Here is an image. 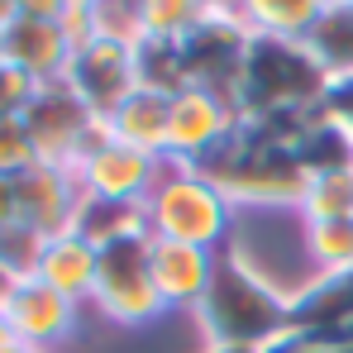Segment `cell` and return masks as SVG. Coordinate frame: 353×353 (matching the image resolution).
<instances>
[{
	"label": "cell",
	"mask_w": 353,
	"mask_h": 353,
	"mask_svg": "<svg viewBox=\"0 0 353 353\" xmlns=\"http://www.w3.org/2000/svg\"><path fill=\"white\" fill-rule=\"evenodd\" d=\"M24 353H39V349H24Z\"/></svg>",
	"instance_id": "obj_36"
},
{
	"label": "cell",
	"mask_w": 353,
	"mask_h": 353,
	"mask_svg": "<svg viewBox=\"0 0 353 353\" xmlns=\"http://www.w3.org/2000/svg\"><path fill=\"white\" fill-rule=\"evenodd\" d=\"M268 353H353V334H330V339H315V334H287L282 344H272Z\"/></svg>",
	"instance_id": "obj_31"
},
{
	"label": "cell",
	"mask_w": 353,
	"mask_h": 353,
	"mask_svg": "<svg viewBox=\"0 0 353 353\" xmlns=\"http://www.w3.org/2000/svg\"><path fill=\"white\" fill-rule=\"evenodd\" d=\"M96 34L110 39V43H124V48H139L148 39L143 5H134V0H96Z\"/></svg>",
	"instance_id": "obj_26"
},
{
	"label": "cell",
	"mask_w": 353,
	"mask_h": 353,
	"mask_svg": "<svg viewBox=\"0 0 353 353\" xmlns=\"http://www.w3.org/2000/svg\"><path fill=\"white\" fill-rule=\"evenodd\" d=\"M191 320H196L205 344L248 353H268L272 344H282L292 334V305L277 292H268L263 282H253L230 258H220V272Z\"/></svg>",
	"instance_id": "obj_2"
},
{
	"label": "cell",
	"mask_w": 353,
	"mask_h": 353,
	"mask_svg": "<svg viewBox=\"0 0 353 353\" xmlns=\"http://www.w3.org/2000/svg\"><path fill=\"white\" fill-rule=\"evenodd\" d=\"M39 163L24 119H0V176H19Z\"/></svg>",
	"instance_id": "obj_27"
},
{
	"label": "cell",
	"mask_w": 353,
	"mask_h": 353,
	"mask_svg": "<svg viewBox=\"0 0 353 353\" xmlns=\"http://www.w3.org/2000/svg\"><path fill=\"white\" fill-rule=\"evenodd\" d=\"M148 268H153V287L163 296L168 315L172 310L196 315L220 272V253L196 248V243H172V239H148Z\"/></svg>",
	"instance_id": "obj_14"
},
{
	"label": "cell",
	"mask_w": 353,
	"mask_h": 353,
	"mask_svg": "<svg viewBox=\"0 0 353 353\" xmlns=\"http://www.w3.org/2000/svg\"><path fill=\"white\" fill-rule=\"evenodd\" d=\"M96 268H101V248L86 243L77 230L53 234L43 243V263H39V282H48L53 292L72 296L77 305H91L96 292Z\"/></svg>",
	"instance_id": "obj_16"
},
{
	"label": "cell",
	"mask_w": 353,
	"mask_h": 353,
	"mask_svg": "<svg viewBox=\"0 0 353 353\" xmlns=\"http://www.w3.org/2000/svg\"><path fill=\"white\" fill-rule=\"evenodd\" d=\"M14 287H19V277L0 263V315H5V305H10V296H14Z\"/></svg>",
	"instance_id": "obj_33"
},
{
	"label": "cell",
	"mask_w": 353,
	"mask_h": 353,
	"mask_svg": "<svg viewBox=\"0 0 353 353\" xmlns=\"http://www.w3.org/2000/svg\"><path fill=\"white\" fill-rule=\"evenodd\" d=\"M34 91H39V81H34V77H24L19 67L0 62V119H19L24 110H29Z\"/></svg>",
	"instance_id": "obj_29"
},
{
	"label": "cell",
	"mask_w": 353,
	"mask_h": 353,
	"mask_svg": "<svg viewBox=\"0 0 353 353\" xmlns=\"http://www.w3.org/2000/svg\"><path fill=\"white\" fill-rule=\"evenodd\" d=\"M239 129V110L205 91V86H186L172 96L168 110V163H186V168H205Z\"/></svg>",
	"instance_id": "obj_9"
},
{
	"label": "cell",
	"mask_w": 353,
	"mask_h": 353,
	"mask_svg": "<svg viewBox=\"0 0 353 353\" xmlns=\"http://www.w3.org/2000/svg\"><path fill=\"white\" fill-rule=\"evenodd\" d=\"M201 172L234 201V210H301V196L310 181V172L301 168L292 148L263 143L258 134L243 129V119H239L234 139Z\"/></svg>",
	"instance_id": "obj_4"
},
{
	"label": "cell",
	"mask_w": 353,
	"mask_h": 353,
	"mask_svg": "<svg viewBox=\"0 0 353 353\" xmlns=\"http://www.w3.org/2000/svg\"><path fill=\"white\" fill-rule=\"evenodd\" d=\"M325 0H243V19L268 39H310Z\"/></svg>",
	"instance_id": "obj_20"
},
{
	"label": "cell",
	"mask_w": 353,
	"mask_h": 353,
	"mask_svg": "<svg viewBox=\"0 0 353 353\" xmlns=\"http://www.w3.org/2000/svg\"><path fill=\"white\" fill-rule=\"evenodd\" d=\"M0 353H24V344H19V334L10 330V320L0 315Z\"/></svg>",
	"instance_id": "obj_34"
},
{
	"label": "cell",
	"mask_w": 353,
	"mask_h": 353,
	"mask_svg": "<svg viewBox=\"0 0 353 353\" xmlns=\"http://www.w3.org/2000/svg\"><path fill=\"white\" fill-rule=\"evenodd\" d=\"M77 186L86 196H101V201H124V205H143L163 176V158L143 153V148H129L119 139H105L101 148H91L77 168Z\"/></svg>",
	"instance_id": "obj_12"
},
{
	"label": "cell",
	"mask_w": 353,
	"mask_h": 353,
	"mask_svg": "<svg viewBox=\"0 0 353 353\" xmlns=\"http://www.w3.org/2000/svg\"><path fill=\"white\" fill-rule=\"evenodd\" d=\"M305 253L320 277L353 272V220H305Z\"/></svg>",
	"instance_id": "obj_21"
},
{
	"label": "cell",
	"mask_w": 353,
	"mask_h": 353,
	"mask_svg": "<svg viewBox=\"0 0 353 353\" xmlns=\"http://www.w3.org/2000/svg\"><path fill=\"white\" fill-rule=\"evenodd\" d=\"M14 181V205H19V220L29 230H39L43 239L67 234L72 220H77V205H81V186L67 168L53 163H34L29 172L10 176Z\"/></svg>",
	"instance_id": "obj_15"
},
{
	"label": "cell",
	"mask_w": 353,
	"mask_h": 353,
	"mask_svg": "<svg viewBox=\"0 0 353 353\" xmlns=\"http://www.w3.org/2000/svg\"><path fill=\"white\" fill-rule=\"evenodd\" d=\"M72 96L91 110L96 119H110L139 91V67H134V48L110 43V39H96L86 48H77L67 62V77Z\"/></svg>",
	"instance_id": "obj_11"
},
{
	"label": "cell",
	"mask_w": 353,
	"mask_h": 353,
	"mask_svg": "<svg viewBox=\"0 0 353 353\" xmlns=\"http://www.w3.org/2000/svg\"><path fill=\"white\" fill-rule=\"evenodd\" d=\"M134 67H139V86L143 91H158L172 101L176 91H186V67H181V48L176 43H163V39H143L134 48Z\"/></svg>",
	"instance_id": "obj_23"
},
{
	"label": "cell",
	"mask_w": 353,
	"mask_h": 353,
	"mask_svg": "<svg viewBox=\"0 0 353 353\" xmlns=\"http://www.w3.org/2000/svg\"><path fill=\"white\" fill-rule=\"evenodd\" d=\"M43 243H48V239L39 234V230H29L24 220H14V225H5V230H0V263H5L19 282H29V277H39Z\"/></svg>",
	"instance_id": "obj_25"
},
{
	"label": "cell",
	"mask_w": 353,
	"mask_h": 353,
	"mask_svg": "<svg viewBox=\"0 0 353 353\" xmlns=\"http://www.w3.org/2000/svg\"><path fill=\"white\" fill-rule=\"evenodd\" d=\"M19 119H24V129H29V143H34L39 163H53V168H67V172L77 168V158H81V148H86V134H91V124H96V115L72 96L67 81L39 86L34 101H29V110Z\"/></svg>",
	"instance_id": "obj_10"
},
{
	"label": "cell",
	"mask_w": 353,
	"mask_h": 353,
	"mask_svg": "<svg viewBox=\"0 0 353 353\" xmlns=\"http://www.w3.org/2000/svg\"><path fill=\"white\" fill-rule=\"evenodd\" d=\"M330 91L325 62L310 53L305 39H268L253 34L239 67L234 110L243 115H310Z\"/></svg>",
	"instance_id": "obj_1"
},
{
	"label": "cell",
	"mask_w": 353,
	"mask_h": 353,
	"mask_svg": "<svg viewBox=\"0 0 353 353\" xmlns=\"http://www.w3.org/2000/svg\"><path fill=\"white\" fill-rule=\"evenodd\" d=\"M19 220V205H14V181L10 176H0V230L5 225H14Z\"/></svg>",
	"instance_id": "obj_32"
},
{
	"label": "cell",
	"mask_w": 353,
	"mask_h": 353,
	"mask_svg": "<svg viewBox=\"0 0 353 353\" xmlns=\"http://www.w3.org/2000/svg\"><path fill=\"white\" fill-rule=\"evenodd\" d=\"M5 320H10V330L19 334L24 349H39V353H58L62 344H72L81 334V305L72 296L53 292L39 277L14 287L10 305H5Z\"/></svg>",
	"instance_id": "obj_13"
},
{
	"label": "cell",
	"mask_w": 353,
	"mask_h": 353,
	"mask_svg": "<svg viewBox=\"0 0 353 353\" xmlns=\"http://www.w3.org/2000/svg\"><path fill=\"white\" fill-rule=\"evenodd\" d=\"M58 24L67 34V43H72V53L101 39L96 34V0H58Z\"/></svg>",
	"instance_id": "obj_28"
},
{
	"label": "cell",
	"mask_w": 353,
	"mask_h": 353,
	"mask_svg": "<svg viewBox=\"0 0 353 353\" xmlns=\"http://www.w3.org/2000/svg\"><path fill=\"white\" fill-rule=\"evenodd\" d=\"M201 353H248V349H220V344H205Z\"/></svg>",
	"instance_id": "obj_35"
},
{
	"label": "cell",
	"mask_w": 353,
	"mask_h": 353,
	"mask_svg": "<svg viewBox=\"0 0 353 353\" xmlns=\"http://www.w3.org/2000/svg\"><path fill=\"white\" fill-rule=\"evenodd\" d=\"M305 43L330 77H353V0H325Z\"/></svg>",
	"instance_id": "obj_19"
},
{
	"label": "cell",
	"mask_w": 353,
	"mask_h": 353,
	"mask_svg": "<svg viewBox=\"0 0 353 353\" xmlns=\"http://www.w3.org/2000/svg\"><path fill=\"white\" fill-rule=\"evenodd\" d=\"M320 115L353 139V77H330V91L320 101Z\"/></svg>",
	"instance_id": "obj_30"
},
{
	"label": "cell",
	"mask_w": 353,
	"mask_h": 353,
	"mask_svg": "<svg viewBox=\"0 0 353 353\" xmlns=\"http://www.w3.org/2000/svg\"><path fill=\"white\" fill-rule=\"evenodd\" d=\"M148 210V239H172V243H196L210 253H225V243L234 234V201L186 163H168L163 158V176L153 186V196L143 201Z\"/></svg>",
	"instance_id": "obj_5"
},
{
	"label": "cell",
	"mask_w": 353,
	"mask_h": 353,
	"mask_svg": "<svg viewBox=\"0 0 353 353\" xmlns=\"http://www.w3.org/2000/svg\"><path fill=\"white\" fill-rule=\"evenodd\" d=\"M168 110H172L168 96L139 86L115 115H110V134H115L119 143H129V148H143L153 158H168Z\"/></svg>",
	"instance_id": "obj_17"
},
{
	"label": "cell",
	"mask_w": 353,
	"mask_h": 353,
	"mask_svg": "<svg viewBox=\"0 0 353 353\" xmlns=\"http://www.w3.org/2000/svg\"><path fill=\"white\" fill-rule=\"evenodd\" d=\"M5 62L34 77L39 86H53L67 77L72 43L58 24V0H14L5 19Z\"/></svg>",
	"instance_id": "obj_8"
},
{
	"label": "cell",
	"mask_w": 353,
	"mask_h": 353,
	"mask_svg": "<svg viewBox=\"0 0 353 353\" xmlns=\"http://www.w3.org/2000/svg\"><path fill=\"white\" fill-rule=\"evenodd\" d=\"M220 258L243 268L253 282L277 292L287 305H296L320 277L310 268V253H305V220H301V210H239L234 234H230Z\"/></svg>",
	"instance_id": "obj_3"
},
{
	"label": "cell",
	"mask_w": 353,
	"mask_h": 353,
	"mask_svg": "<svg viewBox=\"0 0 353 353\" xmlns=\"http://www.w3.org/2000/svg\"><path fill=\"white\" fill-rule=\"evenodd\" d=\"M91 305H96L115 330H148V325H158V320L168 315L163 296L153 287L148 239H119L110 248H101Z\"/></svg>",
	"instance_id": "obj_6"
},
{
	"label": "cell",
	"mask_w": 353,
	"mask_h": 353,
	"mask_svg": "<svg viewBox=\"0 0 353 353\" xmlns=\"http://www.w3.org/2000/svg\"><path fill=\"white\" fill-rule=\"evenodd\" d=\"M205 10H210V0H143V29H148V39L181 48L201 29Z\"/></svg>",
	"instance_id": "obj_24"
},
{
	"label": "cell",
	"mask_w": 353,
	"mask_h": 353,
	"mask_svg": "<svg viewBox=\"0 0 353 353\" xmlns=\"http://www.w3.org/2000/svg\"><path fill=\"white\" fill-rule=\"evenodd\" d=\"M248 19H243V0L239 5H215L205 10L201 29L181 43V67H186V81L191 86H205L215 96H225L234 105V86H239V67L248 53Z\"/></svg>",
	"instance_id": "obj_7"
},
{
	"label": "cell",
	"mask_w": 353,
	"mask_h": 353,
	"mask_svg": "<svg viewBox=\"0 0 353 353\" xmlns=\"http://www.w3.org/2000/svg\"><path fill=\"white\" fill-rule=\"evenodd\" d=\"M301 220H353V168H330L305 181Z\"/></svg>",
	"instance_id": "obj_22"
},
{
	"label": "cell",
	"mask_w": 353,
	"mask_h": 353,
	"mask_svg": "<svg viewBox=\"0 0 353 353\" xmlns=\"http://www.w3.org/2000/svg\"><path fill=\"white\" fill-rule=\"evenodd\" d=\"M72 230L86 243H96V248H110L119 239H148V210L143 205H124V201H101V196L81 191Z\"/></svg>",
	"instance_id": "obj_18"
}]
</instances>
